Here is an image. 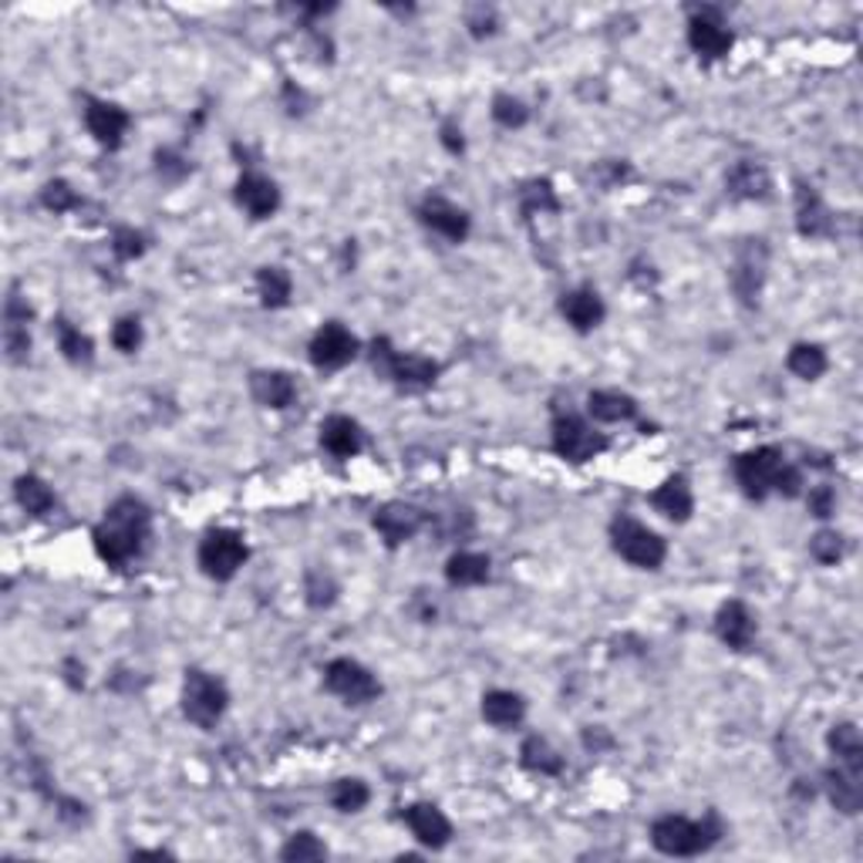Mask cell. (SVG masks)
Returning <instances> with one entry per match:
<instances>
[{
    "mask_svg": "<svg viewBox=\"0 0 863 863\" xmlns=\"http://www.w3.org/2000/svg\"><path fill=\"white\" fill-rule=\"evenodd\" d=\"M149 537H152V512H149V506H145L142 499H135V496L115 499V502L105 509V516H102V524L95 527V534H92L95 554L102 557V564H109V567H115V570H122V567H129L132 560H139L142 550H145V544H149Z\"/></svg>",
    "mask_w": 863,
    "mask_h": 863,
    "instance_id": "1",
    "label": "cell"
},
{
    "mask_svg": "<svg viewBox=\"0 0 863 863\" xmlns=\"http://www.w3.org/2000/svg\"><path fill=\"white\" fill-rule=\"evenodd\" d=\"M722 836V823L715 816L705 820H688L664 813L651 823V843L664 856H699L709 846H715Z\"/></svg>",
    "mask_w": 863,
    "mask_h": 863,
    "instance_id": "2",
    "label": "cell"
},
{
    "mask_svg": "<svg viewBox=\"0 0 863 863\" xmlns=\"http://www.w3.org/2000/svg\"><path fill=\"white\" fill-rule=\"evenodd\" d=\"M372 368L382 378H388L395 388H402V392H425V388L436 385V378L443 372L439 362H431L425 355H402V352H395L388 337H375L372 341Z\"/></svg>",
    "mask_w": 863,
    "mask_h": 863,
    "instance_id": "3",
    "label": "cell"
},
{
    "mask_svg": "<svg viewBox=\"0 0 863 863\" xmlns=\"http://www.w3.org/2000/svg\"><path fill=\"white\" fill-rule=\"evenodd\" d=\"M180 705H183V715H186L196 729L210 732V729L223 719V712H226V705H230V692H226L223 678H216V674H210V671H203V668H190L186 678H183Z\"/></svg>",
    "mask_w": 863,
    "mask_h": 863,
    "instance_id": "4",
    "label": "cell"
},
{
    "mask_svg": "<svg viewBox=\"0 0 863 863\" xmlns=\"http://www.w3.org/2000/svg\"><path fill=\"white\" fill-rule=\"evenodd\" d=\"M611 547L621 560L641 570H658L668 557V544L651 527L631 520V516H618L611 524Z\"/></svg>",
    "mask_w": 863,
    "mask_h": 863,
    "instance_id": "5",
    "label": "cell"
},
{
    "mask_svg": "<svg viewBox=\"0 0 863 863\" xmlns=\"http://www.w3.org/2000/svg\"><path fill=\"white\" fill-rule=\"evenodd\" d=\"M786 453L780 446H759L735 459V483L749 499H765L780 486V476L786 469Z\"/></svg>",
    "mask_w": 863,
    "mask_h": 863,
    "instance_id": "6",
    "label": "cell"
},
{
    "mask_svg": "<svg viewBox=\"0 0 863 863\" xmlns=\"http://www.w3.org/2000/svg\"><path fill=\"white\" fill-rule=\"evenodd\" d=\"M324 688L348 705H368L382 696V681L355 658H334L324 668Z\"/></svg>",
    "mask_w": 863,
    "mask_h": 863,
    "instance_id": "7",
    "label": "cell"
},
{
    "mask_svg": "<svg viewBox=\"0 0 863 863\" xmlns=\"http://www.w3.org/2000/svg\"><path fill=\"white\" fill-rule=\"evenodd\" d=\"M250 550L236 530H210L200 544V567L210 580H233L246 564Z\"/></svg>",
    "mask_w": 863,
    "mask_h": 863,
    "instance_id": "8",
    "label": "cell"
},
{
    "mask_svg": "<svg viewBox=\"0 0 863 863\" xmlns=\"http://www.w3.org/2000/svg\"><path fill=\"white\" fill-rule=\"evenodd\" d=\"M765 271H769V246L765 240H742L735 250V261H732V291L745 307L759 304L762 284H765Z\"/></svg>",
    "mask_w": 863,
    "mask_h": 863,
    "instance_id": "9",
    "label": "cell"
},
{
    "mask_svg": "<svg viewBox=\"0 0 863 863\" xmlns=\"http://www.w3.org/2000/svg\"><path fill=\"white\" fill-rule=\"evenodd\" d=\"M554 449L560 459L580 466L608 449V439H603L600 431H593L580 415H557L554 418Z\"/></svg>",
    "mask_w": 863,
    "mask_h": 863,
    "instance_id": "10",
    "label": "cell"
},
{
    "mask_svg": "<svg viewBox=\"0 0 863 863\" xmlns=\"http://www.w3.org/2000/svg\"><path fill=\"white\" fill-rule=\"evenodd\" d=\"M355 355H358V337L337 321L321 324L317 334L311 337V362L321 372H337L344 365H352Z\"/></svg>",
    "mask_w": 863,
    "mask_h": 863,
    "instance_id": "11",
    "label": "cell"
},
{
    "mask_svg": "<svg viewBox=\"0 0 863 863\" xmlns=\"http://www.w3.org/2000/svg\"><path fill=\"white\" fill-rule=\"evenodd\" d=\"M688 44H692V51L702 61H722L732 51L735 38L725 28V21L719 18V11L702 8V11L692 14V21H688Z\"/></svg>",
    "mask_w": 863,
    "mask_h": 863,
    "instance_id": "12",
    "label": "cell"
},
{
    "mask_svg": "<svg viewBox=\"0 0 863 863\" xmlns=\"http://www.w3.org/2000/svg\"><path fill=\"white\" fill-rule=\"evenodd\" d=\"M84 125H89L92 139L102 149H119L125 142V132L132 125L129 112L115 102H102V99H89L84 102Z\"/></svg>",
    "mask_w": 863,
    "mask_h": 863,
    "instance_id": "13",
    "label": "cell"
},
{
    "mask_svg": "<svg viewBox=\"0 0 863 863\" xmlns=\"http://www.w3.org/2000/svg\"><path fill=\"white\" fill-rule=\"evenodd\" d=\"M425 527V512L412 502H385L375 512V530L388 547H402Z\"/></svg>",
    "mask_w": 863,
    "mask_h": 863,
    "instance_id": "14",
    "label": "cell"
},
{
    "mask_svg": "<svg viewBox=\"0 0 863 863\" xmlns=\"http://www.w3.org/2000/svg\"><path fill=\"white\" fill-rule=\"evenodd\" d=\"M418 220L449 243H463L469 236V213L446 196H425L418 206Z\"/></svg>",
    "mask_w": 863,
    "mask_h": 863,
    "instance_id": "15",
    "label": "cell"
},
{
    "mask_svg": "<svg viewBox=\"0 0 863 863\" xmlns=\"http://www.w3.org/2000/svg\"><path fill=\"white\" fill-rule=\"evenodd\" d=\"M236 203L250 220H271L281 210V190L261 172H243L236 180Z\"/></svg>",
    "mask_w": 863,
    "mask_h": 863,
    "instance_id": "16",
    "label": "cell"
},
{
    "mask_svg": "<svg viewBox=\"0 0 863 863\" xmlns=\"http://www.w3.org/2000/svg\"><path fill=\"white\" fill-rule=\"evenodd\" d=\"M796 230L806 240H823L833 236V213L823 203V196L810 186V183H796Z\"/></svg>",
    "mask_w": 863,
    "mask_h": 863,
    "instance_id": "17",
    "label": "cell"
},
{
    "mask_svg": "<svg viewBox=\"0 0 863 863\" xmlns=\"http://www.w3.org/2000/svg\"><path fill=\"white\" fill-rule=\"evenodd\" d=\"M405 823L412 830V836L422 843V846H431V850H443L449 840H453V823L449 816L431 806V803H412L405 810Z\"/></svg>",
    "mask_w": 863,
    "mask_h": 863,
    "instance_id": "18",
    "label": "cell"
},
{
    "mask_svg": "<svg viewBox=\"0 0 863 863\" xmlns=\"http://www.w3.org/2000/svg\"><path fill=\"white\" fill-rule=\"evenodd\" d=\"M715 634L732 651H749L755 641V618L742 600H725L715 615Z\"/></svg>",
    "mask_w": 863,
    "mask_h": 863,
    "instance_id": "19",
    "label": "cell"
},
{
    "mask_svg": "<svg viewBox=\"0 0 863 863\" xmlns=\"http://www.w3.org/2000/svg\"><path fill=\"white\" fill-rule=\"evenodd\" d=\"M321 446L334 459H355L365 449V431L348 415H327L321 422Z\"/></svg>",
    "mask_w": 863,
    "mask_h": 863,
    "instance_id": "20",
    "label": "cell"
},
{
    "mask_svg": "<svg viewBox=\"0 0 863 863\" xmlns=\"http://www.w3.org/2000/svg\"><path fill=\"white\" fill-rule=\"evenodd\" d=\"M823 786H826L830 803H833L840 813H846V816L860 813V806H863V769H853V765L836 762L833 769H826Z\"/></svg>",
    "mask_w": 863,
    "mask_h": 863,
    "instance_id": "21",
    "label": "cell"
},
{
    "mask_svg": "<svg viewBox=\"0 0 863 863\" xmlns=\"http://www.w3.org/2000/svg\"><path fill=\"white\" fill-rule=\"evenodd\" d=\"M250 395L256 405L264 408H291L297 402V385L287 372L277 368H261L250 375Z\"/></svg>",
    "mask_w": 863,
    "mask_h": 863,
    "instance_id": "22",
    "label": "cell"
},
{
    "mask_svg": "<svg viewBox=\"0 0 863 863\" xmlns=\"http://www.w3.org/2000/svg\"><path fill=\"white\" fill-rule=\"evenodd\" d=\"M725 190L732 200H745V203H755V200H765L769 190H772V180L762 162H752V159H742L729 169L725 176Z\"/></svg>",
    "mask_w": 863,
    "mask_h": 863,
    "instance_id": "23",
    "label": "cell"
},
{
    "mask_svg": "<svg viewBox=\"0 0 863 863\" xmlns=\"http://www.w3.org/2000/svg\"><path fill=\"white\" fill-rule=\"evenodd\" d=\"M651 506L664 516V520L684 524L688 516H692V509H696L692 486H688L684 476H668V479L651 493Z\"/></svg>",
    "mask_w": 863,
    "mask_h": 863,
    "instance_id": "24",
    "label": "cell"
},
{
    "mask_svg": "<svg viewBox=\"0 0 863 863\" xmlns=\"http://www.w3.org/2000/svg\"><path fill=\"white\" fill-rule=\"evenodd\" d=\"M560 314L567 317V324H570L573 331L583 334V331H593L608 311H603V301H600L597 291L577 287V291H570V294L560 297Z\"/></svg>",
    "mask_w": 863,
    "mask_h": 863,
    "instance_id": "25",
    "label": "cell"
},
{
    "mask_svg": "<svg viewBox=\"0 0 863 863\" xmlns=\"http://www.w3.org/2000/svg\"><path fill=\"white\" fill-rule=\"evenodd\" d=\"M483 719L493 729H516L527 719V702L516 692H502V688H496V692L483 696Z\"/></svg>",
    "mask_w": 863,
    "mask_h": 863,
    "instance_id": "26",
    "label": "cell"
},
{
    "mask_svg": "<svg viewBox=\"0 0 863 863\" xmlns=\"http://www.w3.org/2000/svg\"><path fill=\"white\" fill-rule=\"evenodd\" d=\"M587 412L597 422H631L638 415V402L618 388H597L587 395Z\"/></svg>",
    "mask_w": 863,
    "mask_h": 863,
    "instance_id": "27",
    "label": "cell"
},
{
    "mask_svg": "<svg viewBox=\"0 0 863 863\" xmlns=\"http://www.w3.org/2000/svg\"><path fill=\"white\" fill-rule=\"evenodd\" d=\"M446 580L453 587H479L489 580V557L473 554V550H459L449 557L446 564Z\"/></svg>",
    "mask_w": 863,
    "mask_h": 863,
    "instance_id": "28",
    "label": "cell"
},
{
    "mask_svg": "<svg viewBox=\"0 0 863 863\" xmlns=\"http://www.w3.org/2000/svg\"><path fill=\"white\" fill-rule=\"evenodd\" d=\"M520 762L524 769L537 772V775H560L564 772V755L544 739V735H530L520 745Z\"/></svg>",
    "mask_w": 863,
    "mask_h": 863,
    "instance_id": "29",
    "label": "cell"
},
{
    "mask_svg": "<svg viewBox=\"0 0 863 863\" xmlns=\"http://www.w3.org/2000/svg\"><path fill=\"white\" fill-rule=\"evenodd\" d=\"M291 274L284 267H261L256 271V294H261V304L277 311V307H287L291 304Z\"/></svg>",
    "mask_w": 863,
    "mask_h": 863,
    "instance_id": "30",
    "label": "cell"
},
{
    "mask_svg": "<svg viewBox=\"0 0 863 863\" xmlns=\"http://www.w3.org/2000/svg\"><path fill=\"white\" fill-rule=\"evenodd\" d=\"M826 745L833 752L836 762L843 765H853V769H863V739H860V729L853 722H840L830 729L826 735Z\"/></svg>",
    "mask_w": 863,
    "mask_h": 863,
    "instance_id": "31",
    "label": "cell"
},
{
    "mask_svg": "<svg viewBox=\"0 0 863 863\" xmlns=\"http://www.w3.org/2000/svg\"><path fill=\"white\" fill-rule=\"evenodd\" d=\"M516 200H520V213L530 220V216H544V213H560V200H557V190L550 180H530L520 186V193H516Z\"/></svg>",
    "mask_w": 863,
    "mask_h": 863,
    "instance_id": "32",
    "label": "cell"
},
{
    "mask_svg": "<svg viewBox=\"0 0 863 863\" xmlns=\"http://www.w3.org/2000/svg\"><path fill=\"white\" fill-rule=\"evenodd\" d=\"M826 352L820 348V344H793L790 348V355H786V368L796 375V378H803V382H816L823 372H826Z\"/></svg>",
    "mask_w": 863,
    "mask_h": 863,
    "instance_id": "33",
    "label": "cell"
},
{
    "mask_svg": "<svg viewBox=\"0 0 863 863\" xmlns=\"http://www.w3.org/2000/svg\"><path fill=\"white\" fill-rule=\"evenodd\" d=\"M14 496H18V502L28 516H44V512L54 509V493L41 476H21L18 486H14Z\"/></svg>",
    "mask_w": 863,
    "mask_h": 863,
    "instance_id": "34",
    "label": "cell"
},
{
    "mask_svg": "<svg viewBox=\"0 0 863 863\" xmlns=\"http://www.w3.org/2000/svg\"><path fill=\"white\" fill-rule=\"evenodd\" d=\"M54 331H58V348H61V355H64L71 365L92 362V337L81 334V327H74L71 321L61 317V321L54 324Z\"/></svg>",
    "mask_w": 863,
    "mask_h": 863,
    "instance_id": "35",
    "label": "cell"
},
{
    "mask_svg": "<svg viewBox=\"0 0 863 863\" xmlns=\"http://www.w3.org/2000/svg\"><path fill=\"white\" fill-rule=\"evenodd\" d=\"M368 800H372V790L362 780H337L331 786V806L337 813H358L368 806Z\"/></svg>",
    "mask_w": 863,
    "mask_h": 863,
    "instance_id": "36",
    "label": "cell"
},
{
    "mask_svg": "<svg viewBox=\"0 0 863 863\" xmlns=\"http://www.w3.org/2000/svg\"><path fill=\"white\" fill-rule=\"evenodd\" d=\"M327 846L314 836V833H294L287 836V843L281 846V860L287 863H304V860H324Z\"/></svg>",
    "mask_w": 863,
    "mask_h": 863,
    "instance_id": "37",
    "label": "cell"
},
{
    "mask_svg": "<svg viewBox=\"0 0 863 863\" xmlns=\"http://www.w3.org/2000/svg\"><path fill=\"white\" fill-rule=\"evenodd\" d=\"M493 119H496V125H502V129H524L527 119H530V109H527L520 99H512V95L499 92V95L493 99Z\"/></svg>",
    "mask_w": 863,
    "mask_h": 863,
    "instance_id": "38",
    "label": "cell"
},
{
    "mask_svg": "<svg viewBox=\"0 0 863 863\" xmlns=\"http://www.w3.org/2000/svg\"><path fill=\"white\" fill-rule=\"evenodd\" d=\"M304 593H307L311 608H331L337 600V580L327 570H311L304 580Z\"/></svg>",
    "mask_w": 863,
    "mask_h": 863,
    "instance_id": "39",
    "label": "cell"
},
{
    "mask_svg": "<svg viewBox=\"0 0 863 863\" xmlns=\"http://www.w3.org/2000/svg\"><path fill=\"white\" fill-rule=\"evenodd\" d=\"M41 203H44V210H51V213H71V210H78L81 206V200H78V193L64 183V180H51L44 190H41Z\"/></svg>",
    "mask_w": 863,
    "mask_h": 863,
    "instance_id": "40",
    "label": "cell"
},
{
    "mask_svg": "<svg viewBox=\"0 0 863 863\" xmlns=\"http://www.w3.org/2000/svg\"><path fill=\"white\" fill-rule=\"evenodd\" d=\"M810 557H813L816 564H823V567L840 564V557H843V537H840L836 530H820V534L810 540Z\"/></svg>",
    "mask_w": 863,
    "mask_h": 863,
    "instance_id": "41",
    "label": "cell"
},
{
    "mask_svg": "<svg viewBox=\"0 0 863 863\" xmlns=\"http://www.w3.org/2000/svg\"><path fill=\"white\" fill-rule=\"evenodd\" d=\"M112 344L122 355H135L142 348V324H139V317H122L112 327Z\"/></svg>",
    "mask_w": 863,
    "mask_h": 863,
    "instance_id": "42",
    "label": "cell"
},
{
    "mask_svg": "<svg viewBox=\"0 0 863 863\" xmlns=\"http://www.w3.org/2000/svg\"><path fill=\"white\" fill-rule=\"evenodd\" d=\"M112 253L119 256V261H135V256L145 253V236L132 226H119L112 233Z\"/></svg>",
    "mask_w": 863,
    "mask_h": 863,
    "instance_id": "43",
    "label": "cell"
},
{
    "mask_svg": "<svg viewBox=\"0 0 863 863\" xmlns=\"http://www.w3.org/2000/svg\"><path fill=\"white\" fill-rule=\"evenodd\" d=\"M806 506H810L813 516H820V520L833 516V509H836V493H833V486H813L810 496H806Z\"/></svg>",
    "mask_w": 863,
    "mask_h": 863,
    "instance_id": "44",
    "label": "cell"
},
{
    "mask_svg": "<svg viewBox=\"0 0 863 863\" xmlns=\"http://www.w3.org/2000/svg\"><path fill=\"white\" fill-rule=\"evenodd\" d=\"M155 162H159V176H165V180H183L186 172H190V162L186 159H180L176 152H169V149H162V152H155Z\"/></svg>",
    "mask_w": 863,
    "mask_h": 863,
    "instance_id": "45",
    "label": "cell"
},
{
    "mask_svg": "<svg viewBox=\"0 0 863 863\" xmlns=\"http://www.w3.org/2000/svg\"><path fill=\"white\" fill-rule=\"evenodd\" d=\"M469 28H473V34H476V38H486V34H493V11H486V8H476V11L469 14Z\"/></svg>",
    "mask_w": 863,
    "mask_h": 863,
    "instance_id": "46",
    "label": "cell"
},
{
    "mask_svg": "<svg viewBox=\"0 0 863 863\" xmlns=\"http://www.w3.org/2000/svg\"><path fill=\"white\" fill-rule=\"evenodd\" d=\"M443 145H446L453 155H459V152L466 149V142H463V129H459L456 122H446V125H443Z\"/></svg>",
    "mask_w": 863,
    "mask_h": 863,
    "instance_id": "47",
    "label": "cell"
}]
</instances>
